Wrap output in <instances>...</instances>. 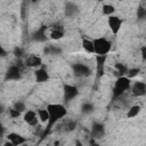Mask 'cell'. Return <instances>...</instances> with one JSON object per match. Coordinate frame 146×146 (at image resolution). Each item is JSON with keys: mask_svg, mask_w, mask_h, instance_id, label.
I'll return each instance as SVG.
<instances>
[{"mask_svg": "<svg viewBox=\"0 0 146 146\" xmlns=\"http://www.w3.org/2000/svg\"><path fill=\"white\" fill-rule=\"evenodd\" d=\"M46 108H47L48 112H49V121H48L47 129L44 130L42 137H44V136L49 132V130L51 129V127H52L58 120H60L62 117H64V116L67 114L66 107H65L64 105H62V104H49V105H47Z\"/></svg>", "mask_w": 146, "mask_h": 146, "instance_id": "obj_1", "label": "cell"}, {"mask_svg": "<svg viewBox=\"0 0 146 146\" xmlns=\"http://www.w3.org/2000/svg\"><path fill=\"white\" fill-rule=\"evenodd\" d=\"M129 89H131V80L127 76L117 78L113 87V99L119 98Z\"/></svg>", "mask_w": 146, "mask_h": 146, "instance_id": "obj_2", "label": "cell"}, {"mask_svg": "<svg viewBox=\"0 0 146 146\" xmlns=\"http://www.w3.org/2000/svg\"><path fill=\"white\" fill-rule=\"evenodd\" d=\"M94 40V46H95V54L96 55H106L110 52L112 43L110 40L105 38H96Z\"/></svg>", "mask_w": 146, "mask_h": 146, "instance_id": "obj_3", "label": "cell"}, {"mask_svg": "<svg viewBox=\"0 0 146 146\" xmlns=\"http://www.w3.org/2000/svg\"><path fill=\"white\" fill-rule=\"evenodd\" d=\"M72 70H73V74L76 78H87L91 74V68L82 63H75L72 65Z\"/></svg>", "mask_w": 146, "mask_h": 146, "instance_id": "obj_4", "label": "cell"}, {"mask_svg": "<svg viewBox=\"0 0 146 146\" xmlns=\"http://www.w3.org/2000/svg\"><path fill=\"white\" fill-rule=\"evenodd\" d=\"M21 79V65L15 64L9 66V68L6 72L5 80L6 81H17Z\"/></svg>", "mask_w": 146, "mask_h": 146, "instance_id": "obj_5", "label": "cell"}, {"mask_svg": "<svg viewBox=\"0 0 146 146\" xmlns=\"http://www.w3.org/2000/svg\"><path fill=\"white\" fill-rule=\"evenodd\" d=\"M63 95H64V100L65 102H70V100L74 99L79 95V89L73 84L65 83L63 86Z\"/></svg>", "mask_w": 146, "mask_h": 146, "instance_id": "obj_6", "label": "cell"}, {"mask_svg": "<svg viewBox=\"0 0 146 146\" xmlns=\"http://www.w3.org/2000/svg\"><path fill=\"white\" fill-rule=\"evenodd\" d=\"M107 24H108L110 30L112 31V33L113 34H117L120 29H121V26H122V19L119 16L113 15V16H110L107 18Z\"/></svg>", "mask_w": 146, "mask_h": 146, "instance_id": "obj_7", "label": "cell"}, {"mask_svg": "<svg viewBox=\"0 0 146 146\" xmlns=\"http://www.w3.org/2000/svg\"><path fill=\"white\" fill-rule=\"evenodd\" d=\"M131 94L136 97H143L146 95V83L143 81H136L131 86Z\"/></svg>", "mask_w": 146, "mask_h": 146, "instance_id": "obj_8", "label": "cell"}, {"mask_svg": "<svg viewBox=\"0 0 146 146\" xmlns=\"http://www.w3.org/2000/svg\"><path fill=\"white\" fill-rule=\"evenodd\" d=\"M90 135L94 139H100L102 137H104L105 135V127L103 123L99 122H95L91 125V130H90Z\"/></svg>", "mask_w": 146, "mask_h": 146, "instance_id": "obj_9", "label": "cell"}, {"mask_svg": "<svg viewBox=\"0 0 146 146\" xmlns=\"http://www.w3.org/2000/svg\"><path fill=\"white\" fill-rule=\"evenodd\" d=\"M106 59H107V56L106 55H96V72H97V78L103 76Z\"/></svg>", "mask_w": 146, "mask_h": 146, "instance_id": "obj_10", "label": "cell"}, {"mask_svg": "<svg viewBox=\"0 0 146 146\" xmlns=\"http://www.w3.org/2000/svg\"><path fill=\"white\" fill-rule=\"evenodd\" d=\"M47 30L48 26H41L39 27L36 31L33 32L32 34V40L36 41V42H43L47 40Z\"/></svg>", "mask_w": 146, "mask_h": 146, "instance_id": "obj_11", "label": "cell"}, {"mask_svg": "<svg viewBox=\"0 0 146 146\" xmlns=\"http://www.w3.org/2000/svg\"><path fill=\"white\" fill-rule=\"evenodd\" d=\"M23 117H24V121H25L29 125L34 127V125H36V124H38L39 116H38V113H35L34 111L29 110V111L24 112V116H23Z\"/></svg>", "mask_w": 146, "mask_h": 146, "instance_id": "obj_12", "label": "cell"}, {"mask_svg": "<svg viewBox=\"0 0 146 146\" xmlns=\"http://www.w3.org/2000/svg\"><path fill=\"white\" fill-rule=\"evenodd\" d=\"M49 36L52 39V40H59L64 36V29L60 24H54L52 27H51V31H50V34Z\"/></svg>", "mask_w": 146, "mask_h": 146, "instance_id": "obj_13", "label": "cell"}, {"mask_svg": "<svg viewBox=\"0 0 146 146\" xmlns=\"http://www.w3.org/2000/svg\"><path fill=\"white\" fill-rule=\"evenodd\" d=\"M7 139H8L9 141H11L15 146H21V145H23V144L26 143V138L23 137V136L19 135V133H16V132H10V133H8V135H7Z\"/></svg>", "mask_w": 146, "mask_h": 146, "instance_id": "obj_14", "label": "cell"}, {"mask_svg": "<svg viewBox=\"0 0 146 146\" xmlns=\"http://www.w3.org/2000/svg\"><path fill=\"white\" fill-rule=\"evenodd\" d=\"M34 76H35L36 82L39 83H43L49 80V73L44 68H36L34 72Z\"/></svg>", "mask_w": 146, "mask_h": 146, "instance_id": "obj_15", "label": "cell"}, {"mask_svg": "<svg viewBox=\"0 0 146 146\" xmlns=\"http://www.w3.org/2000/svg\"><path fill=\"white\" fill-rule=\"evenodd\" d=\"M79 11L78 6L74 2H66L64 7V14L66 17H73Z\"/></svg>", "mask_w": 146, "mask_h": 146, "instance_id": "obj_16", "label": "cell"}, {"mask_svg": "<svg viewBox=\"0 0 146 146\" xmlns=\"http://www.w3.org/2000/svg\"><path fill=\"white\" fill-rule=\"evenodd\" d=\"M41 64H42V59L36 55H31L25 60V65L29 67H39L41 66Z\"/></svg>", "mask_w": 146, "mask_h": 146, "instance_id": "obj_17", "label": "cell"}, {"mask_svg": "<svg viewBox=\"0 0 146 146\" xmlns=\"http://www.w3.org/2000/svg\"><path fill=\"white\" fill-rule=\"evenodd\" d=\"M82 47H83V49H84L87 52H89V54H95V46H94V40L84 38V39L82 40Z\"/></svg>", "mask_w": 146, "mask_h": 146, "instance_id": "obj_18", "label": "cell"}, {"mask_svg": "<svg viewBox=\"0 0 146 146\" xmlns=\"http://www.w3.org/2000/svg\"><path fill=\"white\" fill-rule=\"evenodd\" d=\"M102 11H103V14H104L105 16L110 17V16H113V15H114L115 8H114V6L111 5V3H104L103 7H102Z\"/></svg>", "mask_w": 146, "mask_h": 146, "instance_id": "obj_19", "label": "cell"}, {"mask_svg": "<svg viewBox=\"0 0 146 146\" xmlns=\"http://www.w3.org/2000/svg\"><path fill=\"white\" fill-rule=\"evenodd\" d=\"M36 113H38L39 120L42 123H46V122L48 123V121H49V112H48L47 108H40V110L36 111Z\"/></svg>", "mask_w": 146, "mask_h": 146, "instance_id": "obj_20", "label": "cell"}, {"mask_svg": "<svg viewBox=\"0 0 146 146\" xmlns=\"http://www.w3.org/2000/svg\"><path fill=\"white\" fill-rule=\"evenodd\" d=\"M115 68H116V75H117V78H120V76H125L127 75V73H128V67L124 65V64H121V63H117V64H115Z\"/></svg>", "mask_w": 146, "mask_h": 146, "instance_id": "obj_21", "label": "cell"}, {"mask_svg": "<svg viewBox=\"0 0 146 146\" xmlns=\"http://www.w3.org/2000/svg\"><path fill=\"white\" fill-rule=\"evenodd\" d=\"M140 110H141V108H140L139 105H133V106H131V107L128 110V112H127V117H128V119L136 117V116L139 114Z\"/></svg>", "mask_w": 146, "mask_h": 146, "instance_id": "obj_22", "label": "cell"}, {"mask_svg": "<svg viewBox=\"0 0 146 146\" xmlns=\"http://www.w3.org/2000/svg\"><path fill=\"white\" fill-rule=\"evenodd\" d=\"M43 52H44L46 55H59V54L62 52V50H60V48L55 47V46H47V47L44 48Z\"/></svg>", "mask_w": 146, "mask_h": 146, "instance_id": "obj_23", "label": "cell"}, {"mask_svg": "<svg viewBox=\"0 0 146 146\" xmlns=\"http://www.w3.org/2000/svg\"><path fill=\"white\" fill-rule=\"evenodd\" d=\"M94 104H91V103H89V102H86V103H83L82 104V106H81V113L82 114H90V113H92L94 112Z\"/></svg>", "mask_w": 146, "mask_h": 146, "instance_id": "obj_24", "label": "cell"}, {"mask_svg": "<svg viewBox=\"0 0 146 146\" xmlns=\"http://www.w3.org/2000/svg\"><path fill=\"white\" fill-rule=\"evenodd\" d=\"M137 18L138 19H146V7L144 6H138L137 8Z\"/></svg>", "mask_w": 146, "mask_h": 146, "instance_id": "obj_25", "label": "cell"}, {"mask_svg": "<svg viewBox=\"0 0 146 146\" xmlns=\"http://www.w3.org/2000/svg\"><path fill=\"white\" fill-rule=\"evenodd\" d=\"M139 72H140V70L138 68V67H133V68H129L128 70V73H127V78H129L130 80L132 79V78H135V76H137L138 74H139Z\"/></svg>", "mask_w": 146, "mask_h": 146, "instance_id": "obj_26", "label": "cell"}, {"mask_svg": "<svg viewBox=\"0 0 146 146\" xmlns=\"http://www.w3.org/2000/svg\"><path fill=\"white\" fill-rule=\"evenodd\" d=\"M15 110H17L18 112H21V113H23V112H26V106H25V104L23 103V102H21V100H18V102H16L15 104H14V106H13Z\"/></svg>", "mask_w": 146, "mask_h": 146, "instance_id": "obj_27", "label": "cell"}, {"mask_svg": "<svg viewBox=\"0 0 146 146\" xmlns=\"http://www.w3.org/2000/svg\"><path fill=\"white\" fill-rule=\"evenodd\" d=\"M76 127V123L74 121H67L65 124H64V128H65V131H73Z\"/></svg>", "mask_w": 146, "mask_h": 146, "instance_id": "obj_28", "label": "cell"}, {"mask_svg": "<svg viewBox=\"0 0 146 146\" xmlns=\"http://www.w3.org/2000/svg\"><path fill=\"white\" fill-rule=\"evenodd\" d=\"M8 114H9V116H10V117L16 119V117H19L21 112H18V111H17V110H15L14 107H10V108L8 110Z\"/></svg>", "mask_w": 146, "mask_h": 146, "instance_id": "obj_29", "label": "cell"}, {"mask_svg": "<svg viewBox=\"0 0 146 146\" xmlns=\"http://www.w3.org/2000/svg\"><path fill=\"white\" fill-rule=\"evenodd\" d=\"M14 55H15L16 57H22V56H23V50H22V48L15 47V48H14Z\"/></svg>", "mask_w": 146, "mask_h": 146, "instance_id": "obj_30", "label": "cell"}, {"mask_svg": "<svg viewBox=\"0 0 146 146\" xmlns=\"http://www.w3.org/2000/svg\"><path fill=\"white\" fill-rule=\"evenodd\" d=\"M140 55H141V57L144 59H146V46H143L140 48Z\"/></svg>", "mask_w": 146, "mask_h": 146, "instance_id": "obj_31", "label": "cell"}, {"mask_svg": "<svg viewBox=\"0 0 146 146\" xmlns=\"http://www.w3.org/2000/svg\"><path fill=\"white\" fill-rule=\"evenodd\" d=\"M0 56H1V57H6V56H7V51L5 50L3 47H0Z\"/></svg>", "mask_w": 146, "mask_h": 146, "instance_id": "obj_32", "label": "cell"}, {"mask_svg": "<svg viewBox=\"0 0 146 146\" xmlns=\"http://www.w3.org/2000/svg\"><path fill=\"white\" fill-rule=\"evenodd\" d=\"M74 145H75V146H83V144H82V143H81V141H80L79 139H76V140H75Z\"/></svg>", "mask_w": 146, "mask_h": 146, "instance_id": "obj_33", "label": "cell"}, {"mask_svg": "<svg viewBox=\"0 0 146 146\" xmlns=\"http://www.w3.org/2000/svg\"><path fill=\"white\" fill-rule=\"evenodd\" d=\"M3 146H15V145H14V144H13L11 141H9V140H7V141H6L5 144H3Z\"/></svg>", "mask_w": 146, "mask_h": 146, "instance_id": "obj_34", "label": "cell"}, {"mask_svg": "<svg viewBox=\"0 0 146 146\" xmlns=\"http://www.w3.org/2000/svg\"><path fill=\"white\" fill-rule=\"evenodd\" d=\"M90 146H100V145H99V144H97V143H94V141H92V143L90 144Z\"/></svg>", "mask_w": 146, "mask_h": 146, "instance_id": "obj_35", "label": "cell"}, {"mask_svg": "<svg viewBox=\"0 0 146 146\" xmlns=\"http://www.w3.org/2000/svg\"><path fill=\"white\" fill-rule=\"evenodd\" d=\"M21 146H29V145H26V143H25V144H23V145H21Z\"/></svg>", "mask_w": 146, "mask_h": 146, "instance_id": "obj_36", "label": "cell"}, {"mask_svg": "<svg viewBox=\"0 0 146 146\" xmlns=\"http://www.w3.org/2000/svg\"><path fill=\"white\" fill-rule=\"evenodd\" d=\"M54 146H59V145H54Z\"/></svg>", "mask_w": 146, "mask_h": 146, "instance_id": "obj_37", "label": "cell"}]
</instances>
